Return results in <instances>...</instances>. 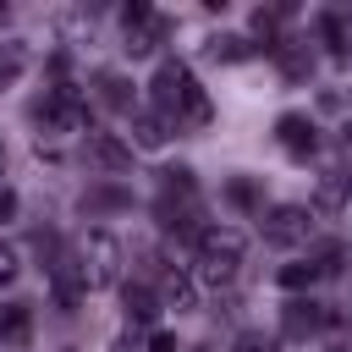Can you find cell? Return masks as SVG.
Instances as JSON below:
<instances>
[{
  "label": "cell",
  "mask_w": 352,
  "mask_h": 352,
  "mask_svg": "<svg viewBox=\"0 0 352 352\" xmlns=\"http://www.w3.org/2000/svg\"><path fill=\"white\" fill-rule=\"evenodd\" d=\"M148 94H154V116H160L170 132H176V126H209V116H214L209 94L198 88V77H192L182 60H165V66L154 72Z\"/></svg>",
  "instance_id": "cell-1"
},
{
  "label": "cell",
  "mask_w": 352,
  "mask_h": 352,
  "mask_svg": "<svg viewBox=\"0 0 352 352\" xmlns=\"http://www.w3.org/2000/svg\"><path fill=\"white\" fill-rule=\"evenodd\" d=\"M198 275L192 280H204V286H231L236 280V270H242V253H248V236L236 231V226H204L198 236Z\"/></svg>",
  "instance_id": "cell-2"
},
{
  "label": "cell",
  "mask_w": 352,
  "mask_h": 352,
  "mask_svg": "<svg viewBox=\"0 0 352 352\" xmlns=\"http://www.w3.org/2000/svg\"><path fill=\"white\" fill-rule=\"evenodd\" d=\"M33 126H38L44 138H66V132H88L94 121H88V104L77 99V88L55 82V88L33 104Z\"/></svg>",
  "instance_id": "cell-3"
},
{
  "label": "cell",
  "mask_w": 352,
  "mask_h": 352,
  "mask_svg": "<svg viewBox=\"0 0 352 352\" xmlns=\"http://www.w3.org/2000/svg\"><path fill=\"white\" fill-rule=\"evenodd\" d=\"M77 275H82V286L94 292V286H116L121 280V242L110 236V231H88L82 242H77Z\"/></svg>",
  "instance_id": "cell-4"
},
{
  "label": "cell",
  "mask_w": 352,
  "mask_h": 352,
  "mask_svg": "<svg viewBox=\"0 0 352 352\" xmlns=\"http://www.w3.org/2000/svg\"><path fill=\"white\" fill-rule=\"evenodd\" d=\"M258 231H264L270 248H297V242L314 236V209L308 204H275V209L258 214Z\"/></svg>",
  "instance_id": "cell-5"
},
{
  "label": "cell",
  "mask_w": 352,
  "mask_h": 352,
  "mask_svg": "<svg viewBox=\"0 0 352 352\" xmlns=\"http://www.w3.org/2000/svg\"><path fill=\"white\" fill-rule=\"evenodd\" d=\"M82 160H88L94 170H110V176H116V170H126V165H132V143H121L116 132L88 126V132H82Z\"/></svg>",
  "instance_id": "cell-6"
},
{
  "label": "cell",
  "mask_w": 352,
  "mask_h": 352,
  "mask_svg": "<svg viewBox=\"0 0 352 352\" xmlns=\"http://www.w3.org/2000/svg\"><path fill=\"white\" fill-rule=\"evenodd\" d=\"M154 297H160V308H198V280L187 275V270H176V264H160L154 270Z\"/></svg>",
  "instance_id": "cell-7"
},
{
  "label": "cell",
  "mask_w": 352,
  "mask_h": 352,
  "mask_svg": "<svg viewBox=\"0 0 352 352\" xmlns=\"http://www.w3.org/2000/svg\"><path fill=\"white\" fill-rule=\"evenodd\" d=\"M324 324H330V308L314 302V297H292V302L280 308V330H286L292 341H308V336H319Z\"/></svg>",
  "instance_id": "cell-8"
},
{
  "label": "cell",
  "mask_w": 352,
  "mask_h": 352,
  "mask_svg": "<svg viewBox=\"0 0 352 352\" xmlns=\"http://www.w3.org/2000/svg\"><path fill=\"white\" fill-rule=\"evenodd\" d=\"M154 214H160V226H165L170 236H198V231H204V226H198V192H192V198H182V192H160Z\"/></svg>",
  "instance_id": "cell-9"
},
{
  "label": "cell",
  "mask_w": 352,
  "mask_h": 352,
  "mask_svg": "<svg viewBox=\"0 0 352 352\" xmlns=\"http://www.w3.org/2000/svg\"><path fill=\"white\" fill-rule=\"evenodd\" d=\"M275 138H280V148H286V154H297V160H308V154L319 148V126H314L308 116H297V110L275 121Z\"/></svg>",
  "instance_id": "cell-10"
},
{
  "label": "cell",
  "mask_w": 352,
  "mask_h": 352,
  "mask_svg": "<svg viewBox=\"0 0 352 352\" xmlns=\"http://www.w3.org/2000/svg\"><path fill=\"white\" fill-rule=\"evenodd\" d=\"M94 99L104 110H116V116H138V94H132V82L121 72H99L94 77Z\"/></svg>",
  "instance_id": "cell-11"
},
{
  "label": "cell",
  "mask_w": 352,
  "mask_h": 352,
  "mask_svg": "<svg viewBox=\"0 0 352 352\" xmlns=\"http://www.w3.org/2000/svg\"><path fill=\"white\" fill-rule=\"evenodd\" d=\"M50 292H55V308H66V314L82 302V292H88V286H82V275H77V258H72V253H60V258H55V270H50Z\"/></svg>",
  "instance_id": "cell-12"
},
{
  "label": "cell",
  "mask_w": 352,
  "mask_h": 352,
  "mask_svg": "<svg viewBox=\"0 0 352 352\" xmlns=\"http://www.w3.org/2000/svg\"><path fill=\"white\" fill-rule=\"evenodd\" d=\"M165 38H170V22H165V16H143V22L126 28V55H132V60H138V55H154Z\"/></svg>",
  "instance_id": "cell-13"
},
{
  "label": "cell",
  "mask_w": 352,
  "mask_h": 352,
  "mask_svg": "<svg viewBox=\"0 0 352 352\" xmlns=\"http://www.w3.org/2000/svg\"><path fill=\"white\" fill-rule=\"evenodd\" d=\"M270 50H275V60H280V72H286V82H302V77L314 72V50H308L302 38H275Z\"/></svg>",
  "instance_id": "cell-14"
},
{
  "label": "cell",
  "mask_w": 352,
  "mask_h": 352,
  "mask_svg": "<svg viewBox=\"0 0 352 352\" xmlns=\"http://www.w3.org/2000/svg\"><path fill=\"white\" fill-rule=\"evenodd\" d=\"M28 341H33V308L6 302L0 308V346H28Z\"/></svg>",
  "instance_id": "cell-15"
},
{
  "label": "cell",
  "mask_w": 352,
  "mask_h": 352,
  "mask_svg": "<svg viewBox=\"0 0 352 352\" xmlns=\"http://www.w3.org/2000/svg\"><path fill=\"white\" fill-rule=\"evenodd\" d=\"M253 50H258V44H253V38H242V33H214V38L204 44V55H209V60H220V66H231V60H248Z\"/></svg>",
  "instance_id": "cell-16"
},
{
  "label": "cell",
  "mask_w": 352,
  "mask_h": 352,
  "mask_svg": "<svg viewBox=\"0 0 352 352\" xmlns=\"http://www.w3.org/2000/svg\"><path fill=\"white\" fill-rule=\"evenodd\" d=\"M346 187H352L346 170H324V176H319V192H314V209H319V214H336V209L346 204Z\"/></svg>",
  "instance_id": "cell-17"
},
{
  "label": "cell",
  "mask_w": 352,
  "mask_h": 352,
  "mask_svg": "<svg viewBox=\"0 0 352 352\" xmlns=\"http://www.w3.org/2000/svg\"><path fill=\"white\" fill-rule=\"evenodd\" d=\"M121 302H126V314H132L138 324H148V319L160 314V297H154V286H143V280H126V286H121Z\"/></svg>",
  "instance_id": "cell-18"
},
{
  "label": "cell",
  "mask_w": 352,
  "mask_h": 352,
  "mask_svg": "<svg viewBox=\"0 0 352 352\" xmlns=\"http://www.w3.org/2000/svg\"><path fill=\"white\" fill-rule=\"evenodd\" d=\"M28 72V38H0V88H11Z\"/></svg>",
  "instance_id": "cell-19"
},
{
  "label": "cell",
  "mask_w": 352,
  "mask_h": 352,
  "mask_svg": "<svg viewBox=\"0 0 352 352\" xmlns=\"http://www.w3.org/2000/svg\"><path fill=\"white\" fill-rule=\"evenodd\" d=\"M165 138H170V126H165L154 110H138V116H132V143H138V148H160Z\"/></svg>",
  "instance_id": "cell-20"
},
{
  "label": "cell",
  "mask_w": 352,
  "mask_h": 352,
  "mask_svg": "<svg viewBox=\"0 0 352 352\" xmlns=\"http://www.w3.org/2000/svg\"><path fill=\"white\" fill-rule=\"evenodd\" d=\"M226 204H236V209H258V214H264V192H258L253 176H231V182H226Z\"/></svg>",
  "instance_id": "cell-21"
},
{
  "label": "cell",
  "mask_w": 352,
  "mask_h": 352,
  "mask_svg": "<svg viewBox=\"0 0 352 352\" xmlns=\"http://www.w3.org/2000/svg\"><path fill=\"white\" fill-rule=\"evenodd\" d=\"M286 292H308L314 280H319V264L314 258H297V264H280V275H275Z\"/></svg>",
  "instance_id": "cell-22"
},
{
  "label": "cell",
  "mask_w": 352,
  "mask_h": 352,
  "mask_svg": "<svg viewBox=\"0 0 352 352\" xmlns=\"http://www.w3.org/2000/svg\"><path fill=\"white\" fill-rule=\"evenodd\" d=\"M160 176H165V192H182V198H192V192H198L192 165H170V170H160Z\"/></svg>",
  "instance_id": "cell-23"
},
{
  "label": "cell",
  "mask_w": 352,
  "mask_h": 352,
  "mask_svg": "<svg viewBox=\"0 0 352 352\" xmlns=\"http://www.w3.org/2000/svg\"><path fill=\"white\" fill-rule=\"evenodd\" d=\"M314 264H319V275H341V270L352 264V253L336 242V248H319V253H314Z\"/></svg>",
  "instance_id": "cell-24"
},
{
  "label": "cell",
  "mask_w": 352,
  "mask_h": 352,
  "mask_svg": "<svg viewBox=\"0 0 352 352\" xmlns=\"http://www.w3.org/2000/svg\"><path fill=\"white\" fill-rule=\"evenodd\" d=\"M231 352H275V336H264V330H242V336L231 341Z\"/></svg>",
  "instance_id": "cell-25"
},
{
  "label": "cell",
  "mask_w": 352,
  "mask_h": 352,
  "mask_svg": "<svg viewBox=\"0 0 352 352\" xmlns=\"http://www.w3.org/2000/svg\"><path fill=\"white\" fill-rule=\"evenodd\" d=\"M148 352H182V346H176L170 330H154V336H148Z\"/></svg>",
  "instance_id": "cell-26"
},
{
  "label": "cell",
  "mask_w": 352,
  "mask_h": 352,
  "mask_svg": "<svg viewBox=\"0 0 352 352\" xmlns=\"http://www.w3.org/2000/svg\"><path fill=\"white\" fill-rule=\"evenodd\" d=\"M11 275H16V248H6V242H0V286H6Z\"/></svg>",
  "instance_id": "cell-27"
},
{
  "label": "cell",
  "mask_w": 352,
  "mask_h": 352,
  "mask_svg": "<svg viewBox=\"0 0 352 352\" xmlns=\"http://www.w3.org/2000/svg\"><path fill=\"white\" fill-rule=\"evenodd\" d=\"M143 16H154V11L143 6V0H132V6H121V22H126V28H132V22H143Z\"/></svg>",
  "instance_id": "cell-28"
},
{
  "label": "cell",
  "mask_w": 352,
  "mask_h": 352,
  "mask_svg": "<svg viewBox=\"0 0 352 352\" xmlns=\"http://www.w3.org/2000/svg\"><path fill=\"white\" fill-rule=\"evenodd\" d=\"M11 214H16V192H11V187H0V220H11Z\"/></svg>",
  "instance_id": "cell-29"
},
{
  "label": "cell",
  "mask_w": 352,
  "mask_h": 352,
  "mask_svg": "<svg viewBox=\"0 0 352 352\" xmlns=\"http://www.w3.org/2000/svg\"><path fill=\"white\" fill-rule=\"evenodd\" d=\"M341 38H346V44H352V16H341Z\"/></svg>",
  "instance_id": "cell-30"
},
{
  "label": "cell",
  "mask_w": 352,
  "mask_h": 352,
  "mask_svg": "<svg viewBox=\"0 0 352 352\" xmlns=\"http://www.w3.org/2000/svg\"><path fill=\"white\" fill-rule=\"evenodd\" d=\"M0 22H6V0H0Z\"/></svg>",
  "instance_id": "cell-31"
},
{
  "label": "cell",
  "mask_w": 352,
  "mask_h": 352,
  "mask_svg": "<svg viewBox=\"0 0 352 352\" xmlns=\"http://www.w3.org/2000/svg\"><path fill=\"white\" fill-rule=\"evenodd\" d=\"M346 132H352V126H346Z\"/></svg>",
  "instance_id": "cell-32"
}]
</instances>
